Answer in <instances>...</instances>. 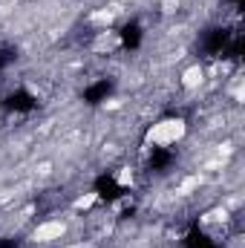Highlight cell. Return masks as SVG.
I'll return each mask as SVG.
<instances>
[{
    "label": "cell",
    "instance_id": "1",
    "mask_svg": "<svg viewBox=\"0 0 245 248\" xmlns=\"http://www.w3.org/2000/svg\"><path fill=\"white\" fill-rule=\"evenodd\" d=\"M187 136V122L184 119H162V122L147 127V144L153 147H173Z\"/></svg>",
    "mask_w": 245,
    "mask_h": 248
},
{
    "label": "cell",
    "instance_id": "2",
    "mask_svg": "<svg viewBox=\"0 0 245 248\" xmlns=\"http://www.w3.org/2000/svg\"><path fill=\"white\" fill-rule=\"evenodd\" d=\"M66 234V222L63 219H46V222H38L32 228V243H41V246H49V243H58Z\"/></svg>",
    "mask_w": 245,
    "mask_h": 248
},
{
    "label": "cell",
    "instance_id": "3",
    "mask_svg": "<svg viewBox=\"0 0 245 248\" xmlns=\"http://www.w3.org/2000/svg\"><path fill=\"white\" fill-rule=\"evenodd\" d=\"M205 84V69L199 66V63H193V66H187L182 72V87L184 90H199Z\"/></svg>",
    "mask_w": 245,
    "mask_h": 248
},
{
    "label": "cell",
    "instance_id": "4",
    "mask_svg": "<svg viewBox=\"0 0 245 248\" xmlns=\"http://www.w3.org/2000/svg\"><path fill=\"white\" fill-rule=\"evenodd\" d=\"M98 202V193H87V196H78L75 199V211H87L90 205H95Z\"/></svg>",
    "mask_w": 245,
    "mask_h": 248
},
{
    "label": "cell",
    "instance_id": "5",
    "mask_svg": "<svg viewBox=\"0 0 245 248\" xmlns=\"http://www.w3.org/2000/svg\"><path fill=\"white\" fill-rule=\"evenodd\" d=\"M116 182H119V185H130V182H133V170H130V168H124L122 173L116 176Z\"/></svg>",
    "mask_w": 245,
    "mask_h": 248
}]
</instances>
